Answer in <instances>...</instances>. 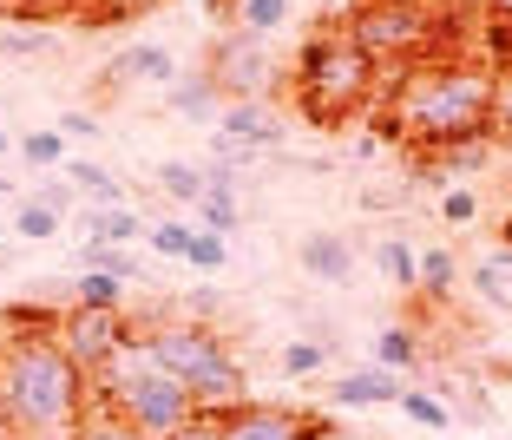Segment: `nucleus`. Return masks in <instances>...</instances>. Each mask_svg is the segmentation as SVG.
Masks as SVG:
<instances>
[{"label":"nucleus","instance_id":"1","mask_svg":"<svg viewBox=\"0 0 512 440\" xmlns=\"http://www.w3.org/2000/svg\"><path fill=\"white\" fill-rule=\"evenodd\" d=\"M493 66L467 53H427L414 66H394L381 86L375 125L401 138L407 152H440L460 138H493Z\"/></svg>","mask_w":512,"mask_h":440},{"label":"nucleus","instance_id":"2","mask_svg":"<svg viewBox=\"0 0 512 440\" xmlns=\"http://www.w3.org/2000/svg\"><path fill=\"white\" fill-rule=\"evenodd\" d=\"M92 388L53 335H0V440H79Z\"/></svg>","mask_w":512,"mask_h":440},{"label":"nucleus","instance_id":"3","mask_svg":"<svg viewBox=\"0 0 512 440\" xmlns=\"http://www.w3.org/2000/svg\"><path fill=\"white\" fill-rule=\"evenodd\" d=\"M381 86H388V66L342 20H322L296 53L289 106H296L302 125H316V132H342V125H355L362 112L381 106Z\"/></svg>","mask_w":512,"mask_h":440},{"label":"nucleus","instance_id":"4","mask_svg":"<svg viewBox=\"0 0 512 440\" xmlns=\"http://www.w3.org/2000/svg\"><path fill=\"white\" fill-rule=\"evenodd\" d=\"M151 355L158 368L184 381L197 395V408H237L250 401V375H243L237 349H230V335L217 322H197V316H151Z\"/></svg>","mask_w":512,"mask_h":440},{"label":"nucleus","instance_id":"5","mask_svg":"<svg viewBox=\"0 0 512 440\" xmlns=\"http://www.w3.org/2000/svg\"><path fill=\"white\" fill-rule=\"evenodd\" d=\"M335 20H342L388 73L427 60V53H453L440 0H348V14H335Z\"/></svg>","mask_w":512,"mask_h":440},{"label":"nucleus","instance_id":"6","mask_svg":"<svg viewBox=\"0 0 512 440\" xmlns=\"http://www.w3.org/2000/svg\"><path fill=\"white\" fill-rule=\"evenodd\" d=\"M204 73H211V86L230 99H270L276 86H283V73H276V53L263 33H243V27H224L211 40V53H204Z\"/></svg>","mask_w":512,"mask_h":440},{"label":"nucleus","instance_id":"7","mask_svg":"<svg viewBox=\"0 0 512 440\" xmlns=\"http://www.w3.org/2000/svg\"><path fill=\"white\" fill-rule=\"evenodd\" d=\"M132 335V322H125V309H60V329H53V342H60L66 355H73L79 375H99V368L119 355V342Z\"/></svg>","mask_w":512,"mask_h":440},{"label":"nucleus","instance_id":"8","mask_svg":"<svg viewBox=\"0 0 512 440\" xmlns=\"http://www.w3.org/2000/svg\"><path fill=\"white\" fill-rule=\"evenodd\" d=\"M309 427H316V414L289 408V401H237V408H224V440H309Z\"/></svg>","mask_w":512,"mask_h":440},{"label":"nucleus","instance_id":"9","mask_svg":"<svg viewBox=\"0 0 512 440\" xmlns=\"http://www.w3.org/2000/svg\"><path fill=\"white\" fill-rule=\"evenodd\" d=\"M171 79H178V53L158 46V40H132L125 53H112L99 66V99H112L125 86H171Z\"/></svg>","mask_w":512,"mask_h":440},{"label":"nucleus","instance_id":"10","mask_svg":"<svg viewBox=\"0 0 512 440\" xmlns=\"http://www.w3.org/2000/svg\"><path fill=\"white\" fill-rule=\"evenodd\" d=\"M217 132L230 138V145H243V152H283L289 145V125L270 112V99H230L224 112H217Z\"/></svg>","mask_w":512,"mask_h":440},{"label":"nucleus","instance_id":"11","mask_svg":"<svg viewBox=\"0 0 512 440\" xmlns=\"http://www.w3.org/2000/svg\"><path fill=\"white\" fill-rule=\"evenodd\" d=\"M401 395H407V375H394V368H348L329 388L335 408H394Z\"/></svg>","mask_w":512,"mask_h":440},{"label":"nucleus","instance_id":"12","mask_svg":"<svg viewBox=\"0 0 512 440\" xmlns=\"http://www.w3.org/2000/svg\"><path fill=\"white\" fill-rule=\"evenodd\" d=\"M296 263L309 270V283H348V276H355V243H348L342 230H309Z\"/></svg>","mask_w":512,"mask_h":440},{"label":"nucleus","instance_id":"13","mask_svg":"<svg viewBox=\"0 0 512 440\" xmlns=\"http://www.w3.org/2000/svg\"><path fill=\"white\" fill-rule=\"evenodd\" d=\"M165 106L178 112V119H191V125H217V112H224V92L211 86V73L197 66V73H178L165 86Z\"/></svg>","mask_w":512,"mask_h":440},{"label":"nucleus","instance_id":"14","mask_svg":"<svg viewBox=\"0 0 512 440\" xmlns=\"http://www.w3.org/2000/svg\"><path fill=\"white\" fill-rule=\"evenodd\" d=\"M86 230L92 243H119V250H132V243H145V217L132 211V204H106V211H86Z\"/></svg>","mask_w":512,"mask_h":440},{"label":"nucleus","instance_id":"15","mask_svg":"<svg viewBox=\"0 0 512 440\" xmlns=\"http://www.w3.org/2000/svg\"><path fill=\"white\" fill-rule=\"evenodd\" d=\"M427 362L421 335L407 329V322H388V329L375 335V368H394V375H414V368Z\"/></svg>","mask_w":512,"mask_h":440},{"label":"nucleus","instance_id":"16","mask_svg":"<svg viewBox=\"0 0 512 440\" xmlns=\"http://www.w3.org/2000/svg\"><path fill=\"white\" fill-rule=\"evenodd\" d=\"M151 184H158V191H165L171 204H191V211H197V198H204L211 171H204V165H191V158H165V165L151 171Z\"/></svg>","mask_w":512,"mask_h":440},{"label":"nucleus","instance_id":"17","mask_svg":"<svg viewBox=\"0 0 512 440\" xmlns=\"http://www.w3.org/2000/svg\"><path fill=\"white\" fill-rule=\"evenodd\" d=\"M66 178H73V191L86 198V211H106V204H125L119 178H112L106 165H92V158H73V165H66Z\"/></svg>","mask_w":512,"mask_h":440},{"label":"nucleus","instance_id":"18","mask_svg":"<svg viewBox=\"0 0 512 440\" xmlns=\"http://www.w3.org/2000/svg\"><path fill=\"white\" fill-rule=\"evenodd\" d=\"M375 263H381V276H388L401 296H414V289H421V250H414L407 237H381Z\"/></svg>","mask_w":512,"mask_h":440},{"label":"nucleus","instance_id":"19","mask_svg":"<svg viewBox=\"0 0 512 440\" xmlns=\"http://www.w3.org/2000/svg\"><path fill=\"white\" fill-rule=\"evenodd\" d=\"M453 283H460V257H453V250H421V289H414V296H427V303H447L453 296Z\"/></svg>","mask_w":512,"mask_h":440},{"label":"nucleus","instance_id":"20","mask_svg":"<svg viewBox=\"0 0 512 440\" xmlns=\"http://www.w3.org/2000/svg\"><path fill=\"white\" fill-rule=\"evenodd\" d=\"M79 263L86 270H106V276H119V283H138L145 276V263H138V250H119V243H79Z\"/></svg>","mask_w":512,"mask_h":440},{"label":"nucleus","instance_id":"21","mask_svg":"<svg viewBox=\"0 0 512 440\" xmlns=\"http://www.w3.org/2000/svg\"><path fill=\"white\" fill-rule=\"evenodd\" d=\"M237 224H243V198H237V191H217V184H204V198H197V230H217V237H230Z\"/></svg>","mask_w":512,"mask_h":440},{"label":"nucleus","instance_id":"22","mask_svg":"<svg viewBox=\"0 0 512 440\" xmlns=\"http://www.w3.org/2000/svg\"><path fill=\"white\" fill-rule=\"evenodd\" d=\"M20 158H27L33 171H60L66 165V132L60 125H40V132H20V145H14Z\"/></svg>","mask_w":512,"mask_h":440},{"label":"nucleus","instance_id":"23","mask_svg":"<svg viewBox=\"0 0 512 440\" xmlns=\"http://www.w3.org/2000/svg\"><path fill=\"white\" fill-rule=\"evenodd\" d=\"M73 303L79 309H125V283H119V276H106V270H79Z\"/></svg>","mask_w":512,"mask_h":440},{"label":"nucleus","instance_id":"24","mask_svg":"<svg viewBox=\"0 0 512 440\" xmlns=\"http://www.w3.org/2000/svg\"><path fill=\"white\" fill-rule=\"evenodd\" d=\"M145 7H158V0H73L79 27H125V20L145 14Z\"/></svg>","mask_w":512,"mask_h":440},{"label":"nucleus","instance_id":"25","mask_svg":"<svg viewBox=\"0 0 512 440\" xmlns=\"http://www.w3.org/2000/svg\"><path fill=\"white\" fill-rule=\"evenodd\" d=\"M60 224H66V217L53 211V204H40V198H20V211H14V237L20 243H46Z\"/></svg>","mask_w":512,"mask_h":440},{"label":"nucleus","instance_id":"26","mask_svg":"<svg viewBox=\"0 0 512 440\" xmlns=\"http://www.w3.org/2000/svg\"><path fill=\"white\" fill-rule=\"evenodd\" d=\"M394 408H401V414H407L414 427H453V408H447V401L434 395V388H407V395L394 401Z\"/></svg>","mask_w":512,"mask_h":440},{"label":"nucleus","instance_id":"27","mask_svg":"<svg viewBox=\"0 0 512 440\" xmlns=\"http://www.w3.org/2000/svg\"><path fill=\"white\" fill-rule=\"evenodd\" d=\"M191 237H197V224H171V217H165V224H151V230H145L151 257H171V263H184V257H191Z\"/></svg>","mask_w":512,"mask_h":440},{"label":"nucleus","instance_id":"28","mask_svg":"<svg viewBox=\"0 0 512 440\" xmlns=\"http://www.w3.org/2000/svg\"><path fill=\"white\" fill-rule=\"evenodd\" d=\"M322 362H329V349H322V342H309V335L283 342V375H289V381H309V375H322Z\"/></svg>","mask_w":512,"mask_h":440},{"label":"nucleus","instance_id":"29","mask_svg":"<svg viewBox=\"0 0 512 440\" xmlns=\"http://www.w3.org/2000/svg\"><path fill=\"white\" fill-rule=\"evenodd\" d=\"M283 20H289V0H243L237 27H243V33H263V40H270Z\"/></svg>","mask_w":512,"mask_h":440},{"label":"nucleus","instance_id":"30","mask_svg":"<svg viewBox=\"0 0 512 440\" xmlns=\"http://www.w3.org/2000/svg\"><path fill=\"white\" fill-rule=\"evenodd\" d=\"M0 53L40 60V53H53V33H46V27H0Z\"/></svg>","mask_w":512,"mask_h":440},{"label":"nucleus","instance_id":"31","mask_svg":"<svg viewBox=\"0 0 512 440\" xmlns=\"http://www.w3.org/2000/svg\"><path fill=\"white\" fill-rule=\"evenodd\" d=\"M184 263H191V270H204V276H217V270L230 263V237H217V230H197V237H191V257H184Z\"/></svg>","mask_w":512,"mask_h":440},{"label":"nucleus","instance_id":"32","mask_svg":"<svg viewBox=\"0 0 512 440\" xmlns=\"http://www.w3.org/2000/svg\"><path fill=\"white\" fill-rule=\"evenodd\" d=\"M493 145H512V73H493Z\"/></svg>","mask_w":512,"mask_h":440},{"label":"nucleus","instance_id":"33","mask_svg":"<svg viewBox=\"0 0 512 440\" xmlns=\"http://www.w3.org/2000/svg\"><path fill=\"white\" fill-rule=\"evenodd\" d=\"M79 440H145V434H138V427H125L112 408H92L86 427H79Z\"/></svg>","mask_w":512,"mask_h":440},{"label":"nucleus","instance_id":"34","mask_svg":"<svg viewBox=\"0 0 512 440\" xmlns=\"http://www.w3.org/2000/svg\"><path fill=\"white\" fill-rule=\"evenodd\" d=\"M486 66L512 73V20H486Z\"/></svg>","mask_w":512,"mask_h":440},{"label":"nucleus","instance_id":"35","mask_svg":"<svg viewBox=\"0 0 512 440\" xmlns=\"http://www.w3.org/2000/svg\"><path fill=\"white\" fill-rule=\"evenodd\" d=\"M27 198H40V204H53V211H73V204H79V191H73V178H66V171H60V178H40V184H33V191H27Z\"/></svg>","mask_w":512,"mask_h":440},{"label":"nucleus","instance_id":"36","mask_svg":"<svg viewBox=\"0 0 512 440\" xmlns=\"http://www.w3.org/2000/svg\"><path fill=\"white\" fill-rule=\"evenodd\" d=\"M171 440H224V408H197Z\"/></svg>","mask_w":512,"mask_h":440},{"label":"nucleus","instance_id":"37","mask_svg":"<svg viewBox=\"0 0 512 440\" xmlns=\"http://www.w3.org/2000/svg\"><path fill=\"white\" fill-rule=\"evenodd\" d=\"M440 217H447V224H473V217H480V198H473L467 184H453V191H440Z\"/></svg>","mask_w":512,"mask_h":440},{"label":"nucleus","instance_id":"38","mask_svg":"<svg viewBox=\"0 0 512 440\" xmlns=\"http://www.w3.org/2000/svg\"><path fill=\"white\" fill-rule=\"evenodd\" d=\"M60 132H66V138H99V112L73 106V112H66V119H60Z\"/></svg>","mask_w":512,"mask_h":440},{"label":"nucleus","instance_id":"39","mask_svg":"<svg viewBox=\"0 0 512 440\" xmlns=\"http://www.w3.org/2000/svg\"><path fill=\"white\" fill-rule=\"evenodd\" d=\"M204 14H211L217 27H237V14H243V0H204Z\"/></svg>","mask_w":512,"mask_h":440},{"label":"nucleus","instance_id":"40","mask_svg":"<svg viewBox=\"0 0 512 440\" xmlns=\"http://www.w3.org/2000/svg\"><path fill=\"white\" fill-rule=\"evenodd\" d=\"M309 440H375V434H355V427H335V421H316Z\"/></svg>","mask_w":512,"mask_h":440},{"label":"nucleus","instance_id":"41","mask_svg":"<svg viewBox=\"0 0 512 440\" xmlns=\"http://www.w3.org/2000/svg\"><path fill=\"white\" fill-rule=\"evenodd\" d=\"M480 14L486 20H512V0H480Z\"/></svg>","mask_w":512,"mask_h":440},{"label":"nucleus","instance_id":"42","mask_svg":"<svg viewBox=\"0 0 512 440\" xmlns=\"http://www.w3.org/2000/svg\"><path fill=\"white\" fill-rule=\"evenodd\" d=\"M7 14H33V0H0V20Z\"/></svg>","mask_w":512,"mask_h":440},{"label":"nucleus","instance_id":"43","mask_svg":"<svg viewBox=\"0 0 512 440\" xmlns=\"http://www.w3.org/2000/svg\"><path fill=\"white\" fill-rule=\"evenodd\" d=\"M499 250H512V211L499 217Z\"/></svg>","mask_w":512,"mask_h":440},{"label":"nucleus","instance_id":"44","mask_svg":"<svg viewBox=\"0 0 512 440\" xmlns=\"http://www.w3.org/2000/svg\"><path fill=\"white\" fill-rule=\"evenodd\" d=\"M14 145H20V138H14V132H7V125H0V158L14 152Z\"/></svg>","mask_w":512,"mask_h":440},{"label":"nucleus","instance_id":"45","mask_svg":"<svg viewBox=\"0 0 512 440\" xmlns=\"http://www.w3.org/2000/svg\"><path fill=\"white\" fill-rule=\"evenodd\" d=\"M7 270H14V250H0V276H7Z\"/></svg>","mask_w":512,"mask_h":440}]
</instances>
